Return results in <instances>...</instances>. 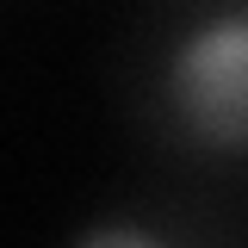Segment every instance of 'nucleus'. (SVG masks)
I'll use <instances>...</instances> for the list:
<instances>
[{
	"mask_svg": "<svg viewBox=\"0 0 248 248\" xmlns=\"http://www.w3.org/2000/svg\"><path fill=\"white\" fill-rule=\"evenodd\" d=\"M168 106L192 143L248 155V6L205 13L161 62Z\"/></svg>",
	"mask_w": 248,
	"mask_h": 248,
	"instance_id": "1",
	"label": "nucleus"
}]
</instances>
